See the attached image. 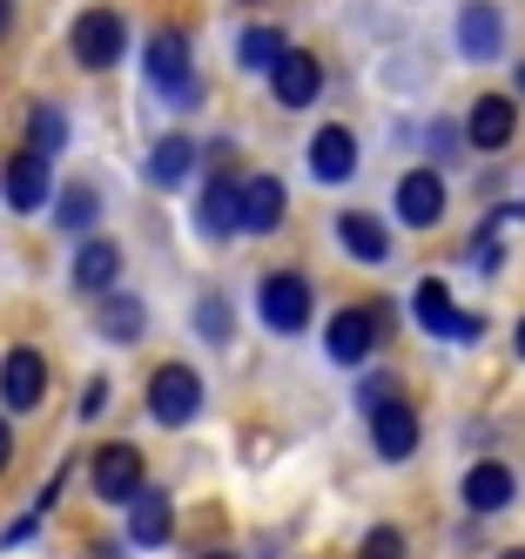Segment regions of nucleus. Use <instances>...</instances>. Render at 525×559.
<instances>
[{
    "mask_svg": "<svg viewBox=\"0 0 525 559\" xmlns=\"http://www.w3.org/2000/svg\"><path fill=\"white\" fill-rule=\"evenodd\" d=\"M189 169H195V142H189V135H162V142L148 148V182L176 189V182H189Z\"/></svg>",
    "mask_w": 525,
    "mask_h": 559,
    "instance_id": "nucleus-23",
    "label": "nucleus"
},
{
    "mask_svg": "<svg viewBox=\"0 0 525 559\" xmlns=\"http://www.w3.org/2000/svg\"><path fill=\"white\" fill-rule=\"evenodd\" d=\"M518 88H525V68H518Z\"/></svg>",
    "mask_w": 525,
    "mask_h": 559,
    "instance_id": "nucleus-35",
    "label": "nucleus"
},
{
    "mask_svg": "<svg viewBox=\"0 0 525 559\" xmlns=\"http://www.w3.org/2000/svg\"><path fill=\"white\" fill-rule=\"evenodd\" d=\"M115 276H121V250L108 243V236H81V250H74V263H68V284H74L81 297H108Z\"/></svg>",
    "mask_w": 525,
    "mask_h": 559,
    "instance_id": "nucleus-8",
    "label": "nucleus"
},
{
    "mask_svg": "<svg viewBox=\"0 0 525 559\" xmlns=\"http://www.w3.org/2000/svg\"><path fill=\"white\" fill-rule=\"evenodd\" d=\"M195 331L210 337V344H229V304L223 297H202L195 304Z\"/></svg>",
    "mask_w": 525,
    "mask_h": 559,
    "instance_id": "nucleus-27",
    "label": "nucleus"
},
{
    "mask_svg": "<svg viewBox=\"0 0 525 559\" xmlns=\"http://www.w3.org/2000/svg\"><path fill=\"white\" fill-rule=\"evenodd\" d=\"M102 405H108V384H102V378H95V384H88V391H81V418H102Z\"/></svg>",
    "mask_w": 525,
    "mask_h": 559,
    "instance_id": "nucleus-29",
    "label": "nucleus"
},
{
    "mask_svg": "<svg viewBox=\"0 0 525 559\" xmlns=\"http://www.w3.org/2000/svg\"><path fill=\"white\" fill-rule=\"evenodd\" d=\"M95 216H102V195H95L88 182H68V189L55 195V223H61L68 236H88V229H95Z\"/></svg>",
    "mask_w": 525,
    "mask_h": 559,
    "instance_id": "nucleus-24",
    "label": "nucleus"
},
{
    "mask_svg": "<svg viewBox=\"0 0 525 559\" xmlns=\"http://www.w3.org/2000/svg\"><path fill=\"white\" fill-rule=\"evenodd\" d=\"M371 438H378V459H411L418 452V412L404 405V397H384V405H371Z\"/></svg>",
    "mask_w": 525,
    "mask_h": 559,
    "instance_id": "nucleus-9",
    "label": "nucleus"
},
{
    "mask_svg": "<svg viewBox=\"0 0 525 559\" xmlns=\"http://www.w3.org/2000/svg\"><path fill=\"white\" fill-rule=\"evenodd\" d=\"M88 486H95V499H108V506H129L142 486H148V465H142V452L135 445H102L95 459H88Z\"/></svg>",
    "mask_w": 525,
    "mask_h": 559,
    "instance_id": "nucleus-5",
    "label": "nucleus"
},
{
    "mask_svg": "<svg viewBox=\"0 0 525 559\" xmlns=\"http://www.w3.org/2000/svg\"><path fill=\"white\" fill-rule=\"evenodd\" d=\"M397 223L404 229H431L438 216H444V182L431 176V169H411V176H397Z\"/></svg>",
    "mask_w": 525,
    "mask_h": 559,
    "instance_id": "nucleus-11",
    "label": "nucleus"
},
{
    "mask_svg": "<svg viewBox=\"0 0 525 559\" xmlns=\"http://www.w3.org/2000/svg\"><path fill=\"white\" fill-rule=\"evenodd\" d=\"M465 135H472V148H512V135H518V108H512V95H478Z\"/></svg>",
    "mask_w": 525,
    "mask_h": 559,
    "instance_id": "nucleus-15",
    "label": "nucleus"
},
{
    "mask_svg": "<svg viewBox=\"0 0 525 559\" xmlns=\"http://www.w3.org/2000/svg\"><path fill=\"white\" fill-rule=\"evenodd\" d=\"M68 55L88 68V74H102V68H115L121 55H129V21H121L115 8H88L74 27H68Z\"/></svg>",
    "mask_w": 525,
    "mask_h": 559,
    "instance_id": "nucleus-2",
    "label": "nucleus"
},
{
    "mask_svg": "<svg viewBox=\"0 0 525 559\" xmlns=\"http://www.w3.org/2000/svg\"><path fill=\"white\" fill-rule=\"evenodd\" d=\"M283 61V34L276 27H250V34H242V41H236V68H276Z\"/></svg>",
    "mask_w": 525,
    "mask_h": 559,
    "instance_id": "nucleus-26",
    "label": "nucleus"
},
{
    "mask_svg": "<svg viewBox=\"0 0 525 559\" xmlns=\"http://www.w3.org/2000/svg\"><path fill=\"white\" fill-rule=\"evenodd\" d=\"M95 331H102L108 344H135V337L148 331V304H142V297L108 290V297H102V310H95Z\"/></svg>",
    "mask_w": 525,
    "mask_h": 559,
    "instance_id": "nucleus-18",
    "label": "nucleus"
},
{
    "mask_svg": "<svg viewBox=\"0 0 525 559\" xmlns=\"http://www.w3.org/2000/svg\"><path fill=\"white\" fill-rule=\"evenodd\" d=\"M195 223H202V236H229L236 229V176H216L210 189H202Z\"/></svg>",
    "mask_w": 525,
    "mask_h": 559,
    "instance_id": "nucleus-25",
    "label": "nucleus"
},
{
    "mask_svg": "<svg viewBox=\"0 0 525 559\" xmlns=\"http://www.w3.org/2000/svg\"><path fill=\"white\" fill-rule=\"evenodd\" d=\"M8 465H14V425L0 418V472H8Z\"/></svg>",
    "mask_w": 525,
    "mask_h": 559,
    "instance_id": "nucleus-30",
    "label": "nucleus"
},
{
    "mask_svg": "<svg viewBox=\"0 0 525 559\" xmlns=\"http://www.w3.org/2000/svg\"><path fill=\"white\" fill-rule=\"evenodd\" d=\"M169 533H176V506H169V492L142 486V492L129 499V539H135V546H169Z\"/></svg>",
    "mask_w": 525,
    "mask_h": 559,
    "instance_id": "nucleus-17",
    "label": "nucleus"
},
{
    "mask_svg": "<svg viewBox=\"0 0 525 559\" xmlns=\"http://www.w3.org/2000/svg\"><path fill=\"white\" fill-rule=\"evenodd\" d=\"M518 357H525V324H518Z\"/></svg>",
    "mask_w": 525,
    "mask_h": 559,
    "instance_id": "nucleus-33",
    "label": "nucleus"
},
{
    "mask_svg": "<svg viewBox=\"0 0 525 559\" xmlns=\"http://www.w3.org/2000/svg\"><path fill=\"white\" fill-rule=\"evenodd\" d=\"M505 559H525V546H518V552H505Z\"/></svg>",
    "mask_w": 525,
    "mask_h": 559,
    "instance_id": "nucleus-34",
    "label": "nucleus"
},
{
    "mask_svg": "<svg viewBox=\"0 0 525 559\" xmlns=\"http://www.w3.org/2000/svg\"><path fill=\"white\" fill-rule=\"evenodd\" d=\"M256 310H263V324L276 337H297L310 324V284H303L297 270H270L263 290H256Z\"/></svg>",
    "mask_w": 525,
    "mask_h": 559,
    "instance_id": "nucleus-6",
    "label": "nucleus"
},
{
    "mask_svg": "<svg viewBox=\"0 0 525 559\" xmlns=\"http://www.w3.org/2000/svg\"><path fill=\"white\" fill-rule=\"evenodd\" d=\"M505 41V14L492 8V0H472V8H458V48L465 61H492Z\"/></svg>",
    "mask_w": 525,
    "mask_h": 559,
    "instance_id": "nucleus-14",
    "label": "nucleus"
},
{
    "mask_svg": "<svg viewBox=\"0 0 525 559\" xmlns=\"http://www.w3.org/2000/svg\"><path fill=\"white\" fill-rule=\"evenodd\" d=\"M357 559H404V533H397V526H378L371 539L357 546Z\"/></svg>",
    "mask_w": 525,
    "mask_h": 559,
    "instance_id": "nucleus-28",
    "label": "nucleus"
},
{
    "mask_svg": "<svg viewBox=\"0 0 525 559\" xmlns=\"http://www.w3.org/2000/svg\"><path fill=\"white\" fill-rule=\"evenodd\" d=\"M283 203H290V195H283V182H276V176H250V182L236 189V229L270 236V229L283 223Z\"/></svg>",
    "mask_w": 525,
    "mask_h": 559,
    "instance_id": "nucleus-10",
    "label": "nucleus"
},
{
    "mask_svg": "<svg viewBox=\"0 0 525 559\" xmlns=\"http://www.w3.org/2000/svg\"><path fill=\"white\" fill-rule=\"evenodd\" d=\"M270 88H276V102H283V108H310V102H317V88H323V68H317V55H303V48H283V61L270 68Z\"/></svg>",
    "mask_w": 525,
    "mask_h": 559,
    "instance_id": "nucleus-13",
    "label": "nucleus"
},
{
    "mask_svg": "<svg viewBox=\"0 0 525 559\" xmlns=\"http://www.w3.org/2000/svg\"><path fill=\"white\" fill-rule=\"evenodd\" d=\"M337 243H344L357 263H384V257H391L384 223H378V216H363V210H344V216H337Z\"/></svg>",
    "mask_w": 525,
    "mask_h": 559,
    "instance_id": "nucleus-19",
    "label": "nucleus"
},
{
    "mask_svg": "<svg viewBox=\"0 0 525 559\" xmlns=\"http://www.w3.org/2000/svg\"><path fill=\"white\" fill-rule=\"evenodd\" d=\"M202 559H236V552H202Z\"/></svg>",
    "mask_w": 525,
    "mask_h": 559,
    "instance_id": "nucleus-32",
    "label": "nucleus"
},
{
    "mask_svg": "<svg viewBox=\"0 0 525 559\" xmlns=\"http://www.w3.org/2000/svg\"><path fill=\"white\" fill-rule=\"evenodd\" d=\"M61 148H68V115H61L55 102H34V108H27V155L55 163Z\"/></svg>",
    "mask_w": 525,
    "mask_h": 559,
    "instance_id": "nucleus-22",
    "label": "nucleus"
},
{
    "mask_svg": "<svg viewBox=\"0 0 525 559\" xmlns=\"http://www.w3.org/2000/svg\"><path fill=\"white\" fill-rule=\"evenodd\" d=\"M411 310H418V324L431 331V337H472V324H458V310H452V290H444L438 284V276H425V284H418V297H411Z\"/></svg>",
    "mask_w": 525,
    "mask_h": 559,
    "instance_id": "nucleus-20",
    "label": "nucleus"
},
{
    "mask_svg": "<svg viewBox=\"0 0 525 559\" xmlns=\"http://www.w3.org/2000/svg\"><path fill=\"white\" fill-rule=\"evenodd\" d=\"M378 324H384V317H378V304L337 310V324H331V337H323V344H331V357H337V365H363V357H371V344H378Z\"/></svg>",
    "mask_w": 525,
    "mask_h": 559,
    "instance_id": "nucleus-12",
    "label": "nucleus"
},
{
    "mask_svg": "<svg viewBox=\"0 0 525 559\" xmlns=\"http://www.w3.org/2000/svg\"><path fill=\"white\" fill-rule=\"evenodd\" d=\"M14 27V0H0V34H8Z\"/></svg>",
    "mask_w": 525,
    "mask_h": 559,
    "instance_id": "nucleus-31",
    "label": "nucleus"
},
{
    "mask_svg": "<svg viewBox=\"0 0 525 559\" xmlns=\"http://www.w3.org/2000/svg\"><path fill=\"white\" fill-rule=\"evenodd\" d=\"M0 195H8V210H21V216L48 210V195H55L48 163H40V155H27V148H14V155H8V169H0Z\"/></svg>",
    "mask_w": 525,
    "mask_h": 559,
    "instance_id": "nucleus-7",
    "label": "nucleus"
},
{
    "mask_svg": "<svg viewBox=\"0 0 525 559\" xmlns=\"http://www.w3.org/2000/svg\"><path fill=\"white\" fill-rule=\"evenodd\" d=\"M350 169H357V135L350 129H317L310 135V176L317 182H350Z\"/></svg>",
    "mask_w": 525,
    "mask_h": 559,
    "instance_id": "nucleus-16",
    "label": "nucleus"
},
{
    "mask_svg": "<svg viewBox=\"0 0 525 559\" xmlns=\"http://www.w3.org/2000/svg\"><path fill=\"white\" fill-rule=\"evenodd\" d=\"M40 397H48V357H40L34 344H14L0 350V412H34Z\"/></svg>",
    "mask_w": 525,
    "mask_h": 559,
    "instance_id": "nucleus-4",
    "label": "nucleus"
},
{
    "mask_svg": "<svg viewBox=\"0 0 525 559\" xmlns=\"http://www.w3.org/2000/svg\"><path fill=\"white\" fill-rule=\"evenodd\" d=\"M512 465H472L465 472V506L472 512H499V506H512Z\"/></svg>",
    "mask_w": 525,
    "mask_h": 559,
    "instance_id": "nucleus-21",
    "label": "nucleus"
},
{
    "mask_svg": "<svg viewBox=\"0 0 525 559\" xmlns=\"http://www.w3.org/2000/svg\"><path fill=\"white\" fill-rule=\"evenodd\" d=\"M195 412H202V378L189 365H155V378H148V418L182 431Z\"/></svg>",
    "mask_w": 525,
    "mask_h": 559,
    "instance_id": "nucleus-3",
    "label": "nucleus"
},
{
    "mask_svg": "<svg viewBox=\"0 0 525 559\" xmlns=\"http://www.w3.org/2000/svg\"><path fill=\"white\" fill-rule=\"evenodd\" d=\"M142 68H148V82L162 102H176V108H195V68H189V41L176 27H162L148 34V48H142Z\"/></svg>",
    "mask_w": 525,
    "mask_h": 559,
    "instance_id": "nucleus-1",
    "label": "nucleus"
}]
</instances>
